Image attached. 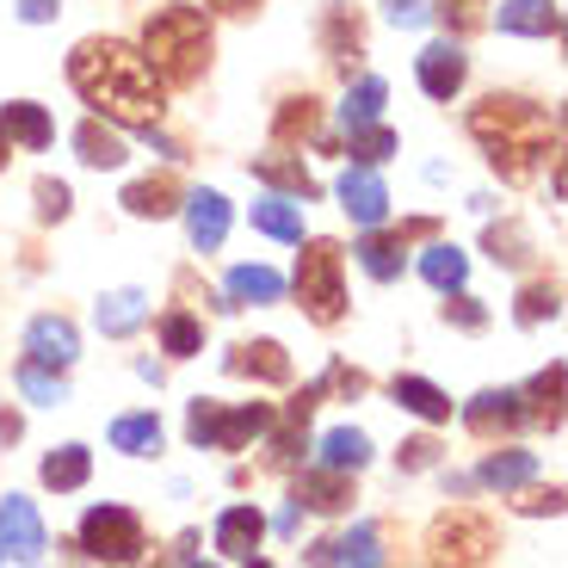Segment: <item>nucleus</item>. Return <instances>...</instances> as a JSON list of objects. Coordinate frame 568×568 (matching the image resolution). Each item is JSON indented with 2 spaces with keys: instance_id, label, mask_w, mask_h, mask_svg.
<instances>
[{
  "instance_id": "nucleus-1",
  "label": "nucleus",
  "mask_w": 568,
  "mask_h": 568,
  "mask_svg": "<svg viewBox=\"0 0 568 568\" xmlns=\"http://www.w3.org/2000/svg\"><path fill=\"white\" fill-rule=\"evenodd\" d=\"M69 81L100 118H118V124H155L161 118V74L149 69V57H136L118 38L74 43Z\"/></svg>"
},
{
  "instance_id": "nucleus-2",
  "label": "nucleus",
  "mask_w": 568,
  "mask_h": 568,
  "mask_svg": "<svg viewBox=\"0 0 568 568\" xmlns=\"http://www.w3.org/2000/svg\"><path fill=\"white\" fill-rule=\"evenodd\" d=\"M469 136L488 149L500 180H531L544 155H556V118L531 100H513V93H495L469 112Z\"/></svg>"
},
{
  "instance_id": "nucleus-3",
  "label": "nucleus",
  "mask_w": 568,
  "mask_h": 568,
  "mask_svg": "<svg viewBox=\"0 0 568 568\" xmlns=\"http://www.w3.org/2000/svg\"><path fill=\"white\" fill-rule=\"evenodd\" d=\"M142 50H149V69L161 74V87H192L211 69V19L199 7H161L142 26Z\"/></svg>"
},
{
  "instance_id": "nucleus-4",
  "label": "nucleus",
  "mask_w": 568,
  "mask_h": 568,
  "mask_svg": "<svg viewBox=\"0 0 568 568\" xmlns=\"http://www.w3.org/2000/svg\"><path fill=\"white\" fill-rule=\"evenodd\" d=\"M297 247H303V260H297V297H303V310H310V322L334 327L346 315V284H341L346 254L334 242H297Z\"/></svg>"
},
{
  "instance_id": "nucleus-5",
  "label": "nucleus",
  "mask_w": 568,
  "mask_h": 568,
  "mask_svg": "<svg viewBox=\"0 0 568 568\" xmlns=\"http://www.w3.org/2000/svg\"><path fill=\"white\" fill-rule=\"evenodd\" d=\"M272 433V408L266 402H247V408H216V402H192L185 414V439L192 445H211V452H242L247 439Z\"/></svg>"
},
{
  "instance_id": "nucleus-6",
  "label": "nucleus",
  "mask_w": 568,
  "mask_h": 568,
  "mask_svg": "<svg viewBox=\"0 0 568 568\" xmlns=\"http://www.w3.org/2000/svg\"><path fill=\"white\" fill-rule=\"evenodd\" d=\"M81 550L93 562H136L142 556V519L130 507H93L81 519Z\"/></svg>"
},
{
  "instance_id": "nucleus-7",
  "label": "nucleus",
  "mask_w": 568,
  "mask_h": 568,
  "mask_svg": "<svg viewBox=\"0 0 568 568\" xmlns=\"http://www.w3.org/2000/svg\"><path fill=\"white\" fill-rule=\"evenodd\" d=\"M433 556L439 562H483V556H495V526L476 513H452L433 526Z\"/></svg>"
},
{
  "instance_id": "nucleus-8",
  "label": "nucleus",
  "mask_w": 568,
  "mask_h": 568,
  "mask_svg": "<svg viewBox=\"0 0 568 568\" xmlns=\"http://www.w3.org/2000/svg\"><path fill=\"white\" fill-rule=\"evenodd\" d=\"M43 556V519L26 495L0 500V562H38Z\"/></svg>"
},
{
  "instance_id": "nucleus-9",
  "label": "nucleus",
  "mask_w": 568,
  "mask_h": 568,
  "mask_svg": "<svg viewBox=\"0 0 568 568\" xmlns=\"http://www.w3.org/2000/svg\"><path fill=\"white\" fill-rule=\"evenodd\" d=\"M414 74H420V87L433 93V100H457V93H464V81H469V57L457 50L452 38L426 43L420 57H414Z\"/></svg>"
},
{
  "instance_id": "nucleus-10",
  "label": "nucleus",
  "mask_w": 568,
  "mask_h": 568,
  "mask_svg": "<svg viewBox=\"0 0 568 568\" xmlns=\"http://www.w3.org/2000/svg\"><path fill=\"white\" fill-rule=\"evenodd\" d=\"M341 204H346V216H353L358 229H384V216H389V185L377 180L371 168H346V173H341Z\"/></svg>"
},
{
  "instance_id": "nucleus-11",
  "label": "nucleus",
  "mask_w": 568,
  "mask_h": 568,
  "mask_svg": "<svg viewBox=\"0 0 568 568\" xmlns=\"http://www.w3.org/2000/svg\"><path fill=\"white\" fill-rule=\"evenodd\" d=\"M185 235H192L199 254H216V247H223V235H229V199L223 192L199 185V192L185 199Z\"/></svg>"
},
{
  "instance_id": "nucleus-12",
  "label": "nucleus",
  "mask_w": 568,
  "mask_h": 568,
  "mask_svg": "<svg viewBox=\"0 0 568 568\" xmlns=\"http://www.w3.org/2000/svg\"><path fill=\"white\" fill-rule=\"evenodd\" d=\"M26 353L50 371H69L74 358H81V334H74L62 315H38V322L26 327Z\"/></svg>"
},
{
  "instance_id": "nucleus-13",
  "label": "nucleus",
  "mask_w": 568,
  "mask_h": 568,
  "mask_svg": "<svg viewBox=\"0 0 568 568\" xmlns=\"http://www.w3.org/2000/svg\"><path fill=\"white\" fill-rule=\"evenodd\" d=\"M260 538H266L260 507H223V513H216V550H223L229 562H254Z\"/></svg>"
},
{
  "instance_id": "nucleus-14",
  "label": "nucleus",
  "mask_w": 568,
  "mask_h": 568,
  "mask_svg": "<svg viewBox=\"0 0 568 568\" xmlns=\"http://www.w3.org/2000/svg\"><path fill=\"white\" fill-rule=\"evenodd\" d=\"M519 420H526V408H519V389H483V396L464 408V426H469V433H483V439L513 433Z\"/></svg>"
},
{
  "instance_id": "nucleus-15",
  "label": "nucleus",
  "mask_w": 568,
  "mask_h": 568,
  "mask_svg": "<svg viewBox=\"0 0 568 568\" xmlns=\"http://www.w3.org/2000/svg\"><path fill=\"white\" fill-rule=\"evenodd\" d=\"M495 26L519 31V38H556V31H562V13H556V0H500Z\"/></svg>"
},
{
  "instance_id": "nucleus-16",
  "label": "nucleus",
  "mask_w": 568,
  "mask_h": 568,
  "mask_svg": "<svg viewBox=\"0 0 568 568\" xmlns=\"http://www.w3.org/2000/svg\"><path fill=\"white\" fill-rule=\"evenodd\" d=\"M353 500V469H310L297 483V507H315V513H341Z\"/></svg>"
},
{
  "instance_id": "nucleus-17",
  "label": "nucleus",
  "mask_w": 568,
  "mask_h": 568,
  "mask_svg": "<svg viewBox=\"0 0 568 568\" xmlns=\"http://www.w3.org/2000/svg\"><path fill=\"white\" fill-rule=\"evenodd\" d=\"M229 371H235V377H260V384H284V377H291V358H284L278 341H247V346L229 353Z\"/></svg>"
},
{
  "instance_id": "nucleus-18",
  "label": "nucleus",
  "mask_w": 568,
  "mask_h": 568,
  "mask_svg": "<svg viewBox=\"0 0 568 568\" xmlns=\"http://www.w3.org/2000/svg\"><path fill=\"white\" fill-rule=\"evenodd\" d=\"M402 254H408V242H402V235H384V229H365V242H358V266L377 284L402 278Z\"/></svg>"
},
{
  "instance_id": "nucleus-19",
  "label": "nucleus",
  "mask_w": 568,
  "mask_h": 568,
  "mask_svg": "<svg viewBox=\"0 0 568 568\" xmlns=\"http://www.w3.org/2000/svg\"><path fill=\"white\" fill-rule=\"evenodd\" d=\"M254 229L272 235V242H303V204H291L284 192H266L254 204Z\"/></svg>"
},
{
  "instance_id": "nucleus-20",
  "label": "nucleus",
  "mask_w": 568,
  "mask_h": 568,
  "mask_svg": "<svg viewBox=\"0 0 568 568\" xmlns=\"http://www.w3.org/2000/svg\"><path fill=\"white\" fill-rule=\"evenodd\" d=\"M87 476H93V452L87 445H62V452L43 457V488H57V495H74Z\"/></svg>"
},
{
  "instance_id": "nucleus-21",
  "label": "nucleus",
  "mask_w": 568,
  "mask_h": 568,
  "mask_svg": "<svg viewBox=\"0 0 568 568\" xmlns=\"http://www.w3.org/2000/svg\"><path fill=\"white\" fill-rule=\"evenodd\" d=\"M142 322H149V297H142V291H112V297H100V334L124 341Z\"/></svg>"
},
{
  "instance_id": "nucleus-22",
  "label": "nucleus",
  "mask_w": 568,
  "mask_h": 568,
  "mask_svg": "<svg viewBox=\"0 0 568 568\" xmlns=\"http://www.w3.org/2000/svg\"><path fill=\"white\" fill-rule=\"evenodd\" d=\"M223 297L235 303V310H242V303H278L284 297V278L272 266H235V272H229Z\"/></svg>"
},
{
  "instance_id": "nucleus-23",
  "label": "nucleus",
  "mask_w": 568,
  "mask_h": 568,
  "mask_svg": "<svg viewBox=\"0 0 568 568\" xmlns=\"http://www.w3.org/2000/svg\"><path fill=\"white\" fill-rule=\"evenodd\" d=\"M310 562H358V568H371V562H384V550H377V531H371V526H353L346 538L315 544Z\"/></svg>"
},
{
  "instance_id": "nucleus-24",
  "label": "nucleus",
  "mask_w": 568,
  "mask_h": 568,
  "mask_svg": "<svg viewBox=\"0 0 568 568\" xmlns=\"http://www.w3.org/2000/svg\"><path fill=\"white\" fill-rule=\"evenodd\" d=\"M0 130H7L13 142H26V149H50V136H57V130H50V112L31 105V100L7 105V112H0Z\"/></svg>"
},
{
  "instance_id": "nucleus-25",
  "label": "nucleus",
  "mask_w": 568,
  "mask_h": 568,
  "mask_svg": "<svg viewBox=\"0 0 568 568\" xmlns=\"http://www.w3.org/2000/svg\"><path fill=\"white\" fill-rule=\"evenodd\" d=\"M180 185H173V173H161V180H136V185H124V211L130 216H173L180 211Z\"/></svg>"
},
{
  "instance_id": "nucleus-26",
  "label": "nucleus",
  "mask_w": 568,
  "mask_h": 568,
  "mask_svg": "<svg viewBox=\"0 0 568 568\" xmlns=\"http://www.w3.org/2000/svg\"><path fill=\"white\" fill-rule=\"evenodd\" d=\"M254 173L266 185H278V192H291V199H315L310 168H303V161H291V155H278V149H272V155H254Z\"/></svg>"
},
{
  "instance_id": "nucleus-27",
  "label": "nucleus",
  "mask_w": 568,
  "mask_h": 568,
  "mask_svg": "<svg viewBox=\"0 0 568 568\" xmlns=\"http://www.w3.org/2000/svg\"><path fill=\"white\" fill-rule=\"evenodd\" d=\"M420 278L433 284V291H464V278H469V260L457 254L452 242H433L420 254Z\"/></svg>"
},
{
  "instance_id": "nucleus-28",
  "label": "nucleus",
  "mask_w": 568,
  "mask_h": 568,
  "mask_svg": "<svg viewBox=\"0 0 568 568\" xmlns=\"http://www.w3.org/2000/svg\"><path fill=\"white\" fill-rule=\"evenodd\" d=\"M112 452L155 457L161 452V420L155 414H124V420H112Z\"/></svg>"
},
{
  "instance_id": "nucleus-29",
  "label": "nucleus",
  "mask_w": 568,
  "mask_h": 568,
  "mask_svg": "<svg viewBox=\"0 0 568 568\" xmlns=\"http://www.w3.org/2000/svg\"><path fill=\"white\" fill-rule=\"evenodd\" d=\"M389 396H396L408 414L433 420V426H439V420H452V402H445V389H433L426 377H396V389H389Z\"/></svg>"
},
{
  "instance_id": "nucleus-30",
  "label": "nucleus",
  "mask_w": 568,
  "mask_h": 568,
  "mask_svg": "<svg viewBox=\"0 0 568 568\" xmlns=\"http://www.w3.org/2000/svg\"><path fill=\"white\" fill-rule=\"evenodd\" d=\"M74 149H81L87 168H124V142H118L100 118H87V124L74 130Z\"/></svg>"
},
{
  "instance_id": "nucleus-31",
  "label": "nucleus",
  "mask_w": 568,
  "mask_h": 568,
  "mask_svg": "<svg viewBox=\"0 0 568 568\" xmlns=\"http://www.w3.org/2000/svg\"><path fill=\"white\" fill-rule=\"evenodd\" d=\"M322 464L327 469H365L371 464V439L358 433V426H334L322 439Z\"/></svg>"
},
{
  "instance_id": "nucleus-32",
  "label": "nucleus",
  "mask_w": 568,
  "mask_h": 568,
  "mask_svg": "<svg viewBox=\"0 0 568 568\" xmlns=\"http://www.w3.org/2000/svg\"><path fill=\"white\" fill-rule=\"evenodd\" d=\"M19 389H26L38 408H62V402H69V377H62V371H50V365H38V358H26V365H19Z\"/></svg>"
},
{
  "instance_id": "nucleus-33",
  "label": "nucleus",
  "mask_w": 568,
  "mask_h": 568,
  "mask_svg": "<svg viewBox=\"0 0 568 568\" xmlns=\"http://www.w3.org/2000/svg\"><path fill=\"white\" fill-rule=\"evenodd\" d=\"M377 118H384V81H377V74H365V81L346 93L341 124H346V130H365V124H377Z\"/></svg>"
},
{
  "instance_id": "nucleus-34",
  "label": "nucleus",
  "mask_w": 568,
  "mask_h": 568,
  "mask_svg": "<svg viewBox=\"0 0 568 568\" xmlns=\"http://www.w3.org/2000/svg\"><path fill=\"white\" fill-rule=\"evenodd\" d=\"M531 476H538V457H531V452H495L483 464V483L488 488H526Z\"/></svg>"
},
{
  "instance_id": "nucleus-35",
  "label": "nucleus",
  "mask_w": 568,
  "mask_h": 568,
  "mask_svg": "<svg viewBox=\"0 0 568 568\" xmlns=\"http://www.w3.org/2000/svg\"><path fill=\"white\" fill-rule=\"evenodd\" d=\"M346 136H353V155H358V168H384V161L396 155V130H384V124L346 130Z\"/></svg>"
},
{
  "instance_id": "nucleus-36",
  "label": "nucleus",
  "mask_w": 568,
  "mask_h": 568,
  "mask_svg": "<svg viewBox=\"0 0 568 568\" xmlns=\"http://www.w3.org/2000/svg\"><path fill=\"white\" fill-rule=\"evenodd\" d=\"M161 346H168L173 358H192V353H199V346H204V327L192 322V315H185V310H173L168 322H161Z\"/></svg>"
},
{
  "instance_id": "nucleus-37",
  "label": "nucleus",
  "mask_w": 568,
  "mask_h": 568,
  "mask_svg": "<svg viewBox=\"0 0 568 568\" xmlns=\"http://www.w3.org/2000/svg\"><path fill=\"white\" fill-rule=\"evenodd\" d=\"M488 254H495L500 266H526V260H531V242H526L513 223H495V229H488Z\"/></svg>"
},
{
  "instance_id": "nucleus-38",
  "label": "nucleus",
  "mask_w": 568,
  "mask_h": 568,
  "mask_svg": "<svg viewBox=\"0 0 568 568\" xmlns=\"http://www.w3.org/2000/svg\"><path fill=\"white\" fill-rule=\"evenodd\" d=\"M556 396H562V365L538 371V384H531V408H526V414H538V420H556Z\"/></svg>"
},
{
  "instance_id": "nucleus-39",
  "label": "nucleus",
  "mask_w": 568,
  "mask_h": 568,
  "mask_svg": "<svg viewBox=\"0 0 568 568\" xmlns=\"http://www.w3.org/2000/svg\"><path fill=\"white\" fill-rule=\"evenodd\" d=\"M562 310V291H556V284H531L526 297H519V322H544V315H556Z\"/></svg>"
},
{
  "instance_id": "nucleus-40",
  "label": "nucleus",
  "mask_w": 568,
  "mask_h": 568,
  "mask_svg": "<svg viewBox=\"0 0 568 568\" xmlns=\"http://www.w3.org/2000/svg\"><path fill=\"white\" fill-rule=\"evenodd\" d=\"M327 43H334V57L358 50V13L353 7H334V13H327Z\"/></svg>"
},
{
  "instance_id": "nucleus-41",
  "label": "nucleus",
  "mask_w": 568,
  "mask_h": 568,
  "mask_svg": "<svg viewBox=\"0 0 568 568\" xmlns=\"http://www.w3.org/2000/svg\"><path fill=\"white\" fill-rule=\"evenodd\" d=\"M315 130V100H291L278 112V142H291V136H310Z\"/></svg>"
},
{
  "instance_id": "nucleus-42",
  "label": "nucleus",
  "mask_w": 568,
  "mask_h": 568,
  "mask_svg": "<svg viewBox=\"0 0 568 568\" xmlns=\"http://www.w3.org/2000/svg\"><path fill=\"white\" fill-rule=\"evenodd\" d=\"M384 19L396 31H420L426 19H433V7H426V0H384Z\"/></svg>"
},
{
  "instance_id": "nucleus-43",
  "label": "nucleus",
  "mask_w": 568,
  "mask_h": 568,
  "mask_svg": "<svg viewBox=\"0 0 568 568\" xmlns=\"http://www.w3.org/2000/svg\"><path fill=\"white\" fill-rule=\"evenodd\" d=\"M38 216L43 223H62L69 216V185L62 180H38Z\"/></svg>"
},
{
  "instance_id": "nucleus-44",
  "label": "nucleus",
  "mask_w": 568,
  "mask_h": 568,
  "mask_svg": "<svg viewBox=\"0 0 568 568\" xmlns=\"http://www.w3.org/2000/svg\"><path fill=\"white\" fill-rule=\"evenodd\" d=\"M445 297H452V303H445V322L469 327V334H476V327L488 322V310H483V303H476V297H464V291H445Z\"/></svg>"
},
{
  "instance_id": "nucleus-45",
  "label": "nucleus",
  "mask_w": 568,
  "mask_h": 568,
  "mask_svg": "<svg viewBox=\"0 0 568 568\" xmlns=\"http://www.w3.org/2000/svg\"><path fill=\"white\" fill-rule=\"evenodd\" d=\"M483 0H439V13H445V26H457V31H469V26H483V13H476Z\"/></svg>"
},
{
  "instance_id": "nucleus-46",
  "label": "nucleus",
  "mask_w": 568,
  "mask_h": 568,
  "mask_svg": "<svg viewBox=\"0 0 568 568\" xmlns=\"http://www.w3.org/2000/svg\"><path fill=\"white\" fill-rule=\"evenodd\" d=\"M57 13H62V0H19V19L26 26H50Z\"/></svg>"
},
{
  "instance_id": "nucleus-47",
  "label": "nucleus",
  "mask_w": 568,
  "mask_h": 568,
  "mask_svg": "<svg viewBox=\"0 0 568 568\" xmlns=\"http://www.w3.org/2000/svg\"><path fill=\"white\" fill-rule=\"evenodd\" d=\"M433 452H439L433 439H408V445H402V469H426V464H433Z\"/></svg>"
},
{
  "instance_id": "nucleus-48",
  "label": "nucleus",
  "mask_w": 568,
  "mask_h": 568,
  "mask_svg": "<svg viewBox=\"0 0 568 568\" xmlns=\"http://www.w3.org/2000/svg\"><path fill=\"white\" fill-rule=\"evenodd\" d=\"M519 507L526 513H562V488H538V495H526Z\"/></svg>"
},
{
  "instance_id": "nucleus-49",
  "label": "nucleus",
  "mask_w": 568,
  "mask_h": 568,
  "mask_svg": "<svg viewBox=\"0 0 568 568\" xmlns=\"http://www.w3.org/2000/svg\"><path fill=\"white\" fill-rule=\"evenodd\" d=\"M211 7H223V13H254L260 0H211Z\"/></svg>"
},
{
  "instance_id": "nucleus-50",
  "label": "nucleus",
  "mask_w": 568,
  "mask_h": 568,
  "mask_svg": "<svg viewBox=\"0 0 568 568\" xmlns=\"http://www.w3.org/2000/svg\"><path fill=\"white\" fill-rule=\"evenodd\" d=\"M0 168H7V130H0Z\"/></svg>"
}]
</instances>
